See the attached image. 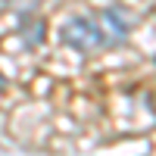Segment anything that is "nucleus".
I'll return each mask as SVG.
<instances>
[{
	"instance_id": "1",
	"label": "nucleus",
	"mask_w": 156,
	"mask_h": 156,
	"mask_svg": "<svg viewBox=\"0 0 156 156\" xmlns=\"http://www.w3.org/2000/svg\"><path fill=\"white\" fill-rule=\"evenodd\" d=\"M128 34H131V19H128V9H122V6H109L97 16H72L62 25L66 47L78 50L84 56L119 47Z\"/></svg>"
},
{
	"instance_id": "2",
	"label": "nucleus",
	"mask_w": 156,
	"mask_h": 156,
	"mask_svg": "<svg viewBox=\"0 0 156 156\" xmlns=\"http://www.w3.org/2000/svg\"><path fill=\"white\" fill-rule=\"evenodd\" d=\"M19 34H22V41L28 44V47H37L44 41V34H47V25L41 16H31V12H25V16L19 19Z\"/></svg>"
}]
</instances>
